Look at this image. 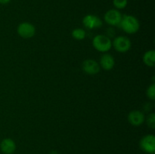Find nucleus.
Masks as SVG:
<instances>
[{"label":"nucleus","instance_id":"f257e3e1","mask_svg":"<svg viewBox=\"0 0 155 154\" xmlns=\"http://www.w3.org/2000/svg\"><path fill=\"white\" fill-rule=\"evenodd\" d=\"M122 30L128 34H134L139 31L140 28L139 21L133 15L126 14L122 16L120 25Z\"/></svg>","mask_w":155,"mask_h":154},{"label":"nucleus","instance_id":"ddd939ff","mask_svg":"<svg viewBox=\"0 0 155 154\" xmlns=\"http://www.w3.org/2000/svg\"><path fill=\"white\" fill-rule=\"evenodd\" d=\"M86 31L83 29L77 28L74 29L72 31V36L76 40H83V39H84L86 38Z\"/></svg>","mask_w":155,"mask_h":154},{"label":"nucleus","instance_id":"20e7f679","mask_svg":"<svg viewBox=\"0 0 155 154\" xmlns=\"http://www.w3.org/2000/svg\"><path fill=\"white\" fill-rule=\"evenodd\" d=\"M112 45L117 51L120 53H125L130 49L132 43L129 38L121 36L115 38Z\"/></svg>","mask_w":155,"mask_h":154},{"label":"nucleus","instance_id":"6e6552de","mask_svg":"<svg viewBox=\"0 0 155 154\" xmlns=\"http://www.w3.org/2000/svg\"><path fill=\"white\" fill-rule=\"evenodd\" d=\"M83 70L89 75H95L99 72L100 65L92 59H86L82 64Z\"/></svg>","mask_w":155,"mask_h":154},{"label":"nucleus","instance_id":"7ed1b4c3","mask_svg":"<svg viewBox=\"0 0 155 154\" xmlns=\"http://www.w3.org/2000/svg\"><path fill=\"white\" fill-rule=\"evenodd\" d=\"M140 148L149 154H154L155 152V136L154 134H147L141 139L139 142Z\"/></svg>","mask_w":155,"mask_h":154},{"label":"nucleus","instance_id":"1a4fd4ad","mask_svg":"<svg viewBox=\"0 0 155 154\" xmlns=\"http://www.w3.org/2000/svg\"><path fill=\"white\" fill-rule=\"evenodd\" d=\"M144 113L139 110H133L128 115V121L133 126H140L145 122Z\"/></svg>","mask_w":155,"mask_h":154},{"label":"nucleus","instance_id":"a211bd4d","mask_svg":"<svg viewBox=\"0 0 155 154\" xmlns=\"http://www.w3.org/2000/svg\"><path fill=\"white\" fill-rule=\"evenodd\" d=\"M50 154H58V152H56V151H52V152H51V153Z\"/></svg>","mask_w":155,"mask_h":154},{"label":"nucleus","instance_id":"f03ea898","mask_svg":"<svg viewBox=\"0 0 155 154\" xmlns=\"http://www.w3.org/2000/svg\"><path fill=\"white\" fill-rule=\"evenodd\" d=\"M92 45L98 51L105 53L111 48L112 41L107 36L97 35L92 39Z\"/></svg>","mask_w":155,"mask_h":154},{"label":"nucleus","instance_id":"f3484780","mask_svg":"<svg viewBox=\"0 0 155 154\" xmlns=\"http://www.w3.org/2000/svg\"><path fill=\"white\" fill-rule=\"evenodd\" d=\"M11 0H0V4L2 5H6L8 3L10 2Z\"/></svg>","mask_w":155,"mask_h":154},{"label":"nucleus","instance_id":"0eeeda50","mask_svg":"<svg viewBox=\"0 0 155 154\" xmlns=\"http://www.w3.org/2000/svg\"><path fill=\"white\" fill-rule=\"evenodd\" d=\"M83 24L86 28L93 30L101 27L102 26V21L96 15L87 14L83 18Z\"/></svg>","mask_w":155,"mask_h":154},{"label":"nucleus","instance_id":"9d476101","mask_svg":"<svg viewBox=\"0 0 155 154\" xmlns=\"http://www.w3.org/2000/svg\"><path fill=\"white\" fill-rule=\"evenodd\" d=\"M0 149L4 154H13L16 150V143L12 139L5 138L0 143Z\"/></svg>","mask_w":155,"mask_h":154},{"label":"nucleus","instance_id":"39448f33","mask_svg":"<svg viewBox=\"0 0 155 154\" xmlns=\"http://www.w3.org/2000/svg\"><path fill=\"white\" fill-rule=\"evenodd\" d=\"M17 31L21 37L24 39H30L34 36L36 33V28L30 23L23 22L18 25Z\"/></svg>","mask_w":155,"mask_h":154},{"label":"nucleus","instance_id":"4468645a","mask_svg":"<svg viewBox=\"0 0 155 154\" xmlns=\"http://www.w3.org/2000/svg\"><path fill=\"white\" fill-rule=\"evenodd\" d=\"M128 4V0H113V5L116 9H124L127 7Z\"/></svg>","mask_w":155,"mask_h":154},{"label":"nucleus","instance_id":"9b49d317","mask_svg":"<svg viewBox=\"0 0 155 154\" xmlns=\"http://www.w3.org/2000/svg\"><path fill=\"white\" fill-rule=\"evenodd\" d=\"M100 66L104 70H110L114 68L115 65L114 58L112 55L109 54H104L100 59Z\"/></svg>","mask_w":155,"mask_h":154},{"label":"nucleus","instance_id":"f8f14e48","mask_svg":"<svg viewBox=\"0 0 155 154\" xmlns=\"http://www.w3.org/2000/svg\"><path fill=\"white\" fill-rule=\"evenodd\" d=\"M143 61L146 66L154 67L155 65V51L154 50H149L144 54Z\"/></svg>","mask_w":155,"mask_h":154},{"label":"nucleus","instance_id":"2eb2a0df","mask_svg":"<svg viewBox=\"0 0 155 154\" xmlns=\"http://www.w3.org/2000/svg\"><path fill=\"white\" fill-rule=\"evenodd\" d=\"M146 94H147V97H148L149 99L154 101L155 99V84L154 83L151 84V85L147 88Z\"/></svg>","mask_w":155,"mask_h":154},{"label":"nucleus","instance_id":"423d86ee","mask_svg":"<svg viewBox=\"0 0 155 154\" xmlns=\"http://www.w3.org/2000/svg\"><path fill=\"white\" fill-rule=\"evenodd\" d=\"M122 16L117 9H110L104 14V21L107 24L111 26H119Z\"/></svg>","mask_w":155,"mask_h":154},{"label":"nucleus","instance_id":"dca6fc26","mask_svg":"<svg viewBox=\"0 0 155 154\" xmlns=\"http://www.w3.org/2000/svg\"><path fill=\"white\" fill-rule=\"evenodd\" d=\"M147 125L149 128H155V115L154 113H151L149 116H148L146 119Z\"/></svg>","mask_w":155,"mask_h":154}]
</instances>
